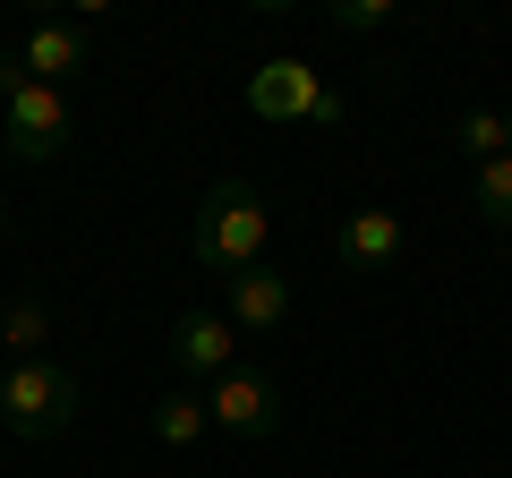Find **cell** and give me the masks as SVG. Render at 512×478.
Segmentation results:
<instances>
[{
	"label": "cell",
	"instance_id": "obj_8",
	"mask_svg": "<svg viewBox=\"0 0 512 478\" xmlns=\"http://www.w3.org/2000/svg\"><path fill=\"white\" fill-rule=\"evenodd\" d=\"M18 60H26L35 86H69V77L94 69V43H86V26H77V18H43V26H26Z\"/></svg>",
	"mask_w": 512,
	"mask_h": 478
},
{
	"label": "cell",
	"instance_id": "obj_3",
	"mask_svg": "<svg viewBox=\"0 0 512 478\" xmlns=\"http://www.w3.org/2000/svg\"><path fill=\"white\" fill-rule=\"evenodd\" d=\"M0 137L18 163H52L69 146V94L60 86H35L18 52H0Z\"/></svg>",
	"mask_w": 512,
	"mask_h": 478
},
{
	"label": "cell",
	"instance_id": "obj_2",
	"mask_svg": "<svg viewBox=\"0 0 512 478\" xmlns=\"http://www.w3.org/2000/svg\"><path fill=\"white\" fill-rule=\"evenodd\" d=\"M77 368H60V359H18V368H0V436L18 444H52L77 427Z\"/></svg>",
	"mask_w": 512,
	"mask_h": 478
},
{
	"label": "cell",
	"instance_id": "obj_13",
	"mask_svg": "<svg viewBox=\"0 0 512 478\" xmlns=\"http://www.w3.org/2000/svg\"><path fill=\"white\" fill-rule=\"evenodd\" d=\"M461 154H470V163L512 154V120H504V111H461Z\"/></svg>",
	"mask_w": 512,
	"mask_h": 478
},
{
	"label": "cell",
	"instance_id": "obj_16",
	"mask_svg": "<svg viewBox=\"0 0 512 478\" xmlns=\"http://www.w3.org/2000/svg\"><path fill=\"white\" fill-rule=\"evenodd\" d=\"M504 120H512V111H504Z\"/></svg>",
	"mask_w": 512,
	"mask_h": 478
},
{
	"label": "cell",
	"instance_id": "obj_6",
	"mask_svg": "<svg viewBox=\"0 0 512 478\" xmlns=\"http://www.w3.org/2000/svg\"><path fill=\"white\" fill-rule=\"evenodd\" d=\"M171 368H180L188 385L231 376L239 368V325L222 308H180V325H171Z\"/></svg>",
	"mask_w": 512,
	"mask_h": 478
},
{
	"label": "cell",
	"instance_id": "obj_7",
	"mask_svg": "<svg viewBox=\"0 0 512 478\" xmlns=\"http://www.w3.org/2000/svg\"><path fill=\"white\" fill-rule=\"evenodd\" d=\"M222 316H231L239 333H274L282 316H291V274L282 265H248V274H222Z\"/></svg>",
	"mask_w": 512,
	"mask_h": 478
},
{
	"label": "cell",
	"instance_id": "obj_14",
	"mask_svg": "<svg viewBox=\"0 0 512 478\" xmlns=\"http://www.w3.org/2000/svg\"><path fill=\"white\" fill-rule=\"evenodd\" d=\"M325 26L333 35H376V26H393V0H325Z\"/></svg>",
	"mask_w": 512,
	"mask_h": 478
},
{
	"label": "cell",
	"instance_id": "obj_4",
	"mask_svg": "<svg viewBox=\"0 0 512 478\" xmlns=\"http://www.w3.org/2000/svg\"><path fill=\"white\" fill-rule=\"evenodd\" d=\"M248 111L274 120V129H333V120H342V94H333L308 60H256Z\"/></svg>",
	"mask_w": 512,
	"mask_h": 478
},
{
	"label": "cell",
	"instance_id": "obj_11",
	"mask_svg": "<svg viewBox=\"0 0 512 478\" xmlns=\"http://www.w3.org/2000/svg\"><path fill=\"white\" fill-rule=\"evenodd\" d=\"M146 427H154V444H171V453H188V444H205V436H214V419H205V393H197V385L163 393Z\"/></svg>",
	"mask_w": 512,
	"mask_h": 478
},
{
	"label": "cell",
	"instance_id": "obj_5",
	"mask_svg": "<svg viewBox=\"0 0 512 478\" xmlns=\"http://www.w3.org/2000/svg\"><path fill=\"white\" fill-rule=\"evenodd\" d=\"M205 419H214V436L265 444V436H282V385H274V376H256V368H231V376L205 385Z\"/></svg>",
	"mask_w": 512,
	"mask_h": 478
},
{
	"label": "cell",
	"instance_id": "obj_10",
	"mask_svg": "<svg viewBox=\"0 0 512 478\" xmlns=\"http://www.w3.org/2000/svg\"><path fill=\"white\" fill-rule=\"evenodd\" d=\"M0 359L18 368V359H52V308L43 299H9L0 308Z\"/></svg>",
	"mask_w": 512,
	"mask_h": 478
},
{
	"label": "cell",
	"instance_id": "obj_1",
	"mask_svg": "<svg viewBox=\"0 0 512 478\" xmlns=\"http://www.w3.org/2000/svg\"><path fill=\"white\" fill-rule=\"evenodd\" d=\"M265 239H274L265 197L248 180H214L205 205H197V222H188V257L205 274H248V265H265Z\"/></svg>",
	"mask_w": 512,
	"mask_h": 478
},
{
	"label": "cell",
	"instance_id": "obj_12",
	"mask_svg": "<svg viewBox=\"0 0 512 478\" xmlns=\"http://www.w3.org/2000/svg\"><path fill=\"white\" fill-rule=\"evenodd\" d=\"M470 205H478V222L512 231V154H495V163L470 171Z\"/></svg>",
	"mask_w": 512,
	"mask_h": 478
},
{
	"label": "cell",
	"instance_id": "obj_15",
	"mask_svg": "<svg viewBox=\"0 0 512 478\" xmlns=\"http://www.w3.org/2000/svg\"><path fill=\"white\" fill-rule=\"evenodd\" d=\"M0 257H9V214H0Z\"/></svg>",
	"mask_w": 512,
	"mask_h": 478
},
{
	"label": "cell",
	"instance_id": "obj_9",
	"mask_svg": "<svg viewBox=\"0 0 512 478\" xmlns=\"http://www.w3.org/2000/svg\"><path fill=\"white\" fill-rule=\"evenodd\" d=\"M402 214H393V205H359V214L342 222V265L350 274H376V265H393L402 257Z\"/></svg>",
	"mask_w": 512,
	"mask_h": 478
}]
</instances>
